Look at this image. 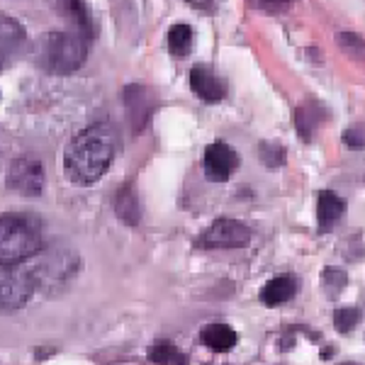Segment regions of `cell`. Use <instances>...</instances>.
<instances>
[{"instance_id":"obj_1","label":"cell","mask_w":365,"mask_h":365,"mask_svg":"<svg viewBox=\"0 0 365 365\" xmlns=\"http://www.w3.org/2000/svg\"><path fill=\"white\" fill-rule=\"evenodd\" d=\"M115 158V132L108 125H93L78 132L66 146L63 170L76 185H93L105 175Z\"/></svg>"},{"instance_id":"obj_2","label":"cell","mask_w":365,"mask_h":365,"mask_svg":"<svg viewBox=\"0 0 365 365\" xmlns=\"http://www.w3.org/2000/svg\"><path fill=\"white\" fill-rule=\"evenodd\" d=\"M42 251V225L29 215H3L0 220V263H20Z\"/></svg>"},{"instance_id":"obj_3","label":"cell","mask_w":365,"mask_h":365,"mask_svg":"<svg viewBox=\"0 0 365 365\" xmlns=\"http://www.w3.org/2000/svg\"><path fill=\"white\" fill-rule=\"evenodd\" d=\"M91 39L81 32H51L39 42V61L49 73L68 76L83 66Z\"/></svg>"},{"instance_id":"obj_4","label":"cell","mask_w":365,"mask_h":365,"mask_svg":"<svg viewBox=\"0 0 365 365\" xmlns=\"http://www.w3.org/2000/svg\"><path fill=\"white\" fill-rule=\"evenodd\" d=\"M0 285H3V309L15 312L25 307L29 297L37 290V282H34L32 270L27 268L25 261L10 263L3 266V275H0Z\"/></svg>"},{"instance_id":"obj_5","label":"cell","mask_w":365,"mask_h":365,"mask_svg":"<svg viewBox=\"0 0 365 365\" xmlns=\"http://www.w3.org/2000/svg\"><path fill=\"white\" fill-rule=\"evenodd\" d=\"M8 185L17 190L20 195L27 197H37L44 190V170L42 163L34 161V158H17L10 163V173H8Z\"/></svg>"},{"instance_id":"obj_6","label":"cell","mask_w":365,"mask_h":365,"mask_svg":"<svg viewBox=\"0 0 365 365\" xmlns=\"http://www.w3.org/2000/svg\"><path fill=\"white\" fill-rule=\"evenodd\" d=\"M251 241V232L237 220H217L207 229L202 244L210 249H241Z\"/></svg>"},{"instance_id":"obj_7","label":"cell","mask_w":365,"mask_h":365,"mask_svg":"<svg viewBox=\"0 0 365 365\" xmlns=\"http://www.w3.org/2000/svg\"><path fill=\"white\" fill-rule=\"evenodd\" d=\"M239 168V154L225 141H215L205 149V175L215 182H225Z\"/></svg>"},{"instance_id":"obj_8","label":"cell","mask_w":365,"mask_h":365,"mask_svg":"<svg viewBox=\"0 0 365 365\" xmlns=\"http://www.w3.org/2000/svg\"><path fill=\"white\" fill-rule=\"evenodd\" d=\"M190 88L205 103H220L227 96V88L217 78V73L207 66H195L190 71Z\"/></svg>"},{"instance_id":"obj_9","label":"cell","mask_w":365,"mask_h":365,"mask_svg":"<svg viewBox=\"0 0 365 365\" xmlns=\"http://www.w3.org/2000/svg\"><path fill=\"white\" fill-rule=\"evenodd\" d=\"M51 5H54V10L63 17V20L73 22V25H76V32L86 34L88 39L93 37L91 15H88L83 0H51Z\"/></svg>"},{"instance_id":"obj_10","label":"cell","mask_w":365,"mask_h":365,"mask_svg":"<svg viewBox=\"0 0 365 365\" xmlns=\"http://www.w3.org/2000/svg\"><path fill=\"white\" fill-rule=\"evenodd\" d=\"M200 341L212 351L225 353L237 346V331H234L229 324H207V327L200 331Z\"/></svg>"},{"instance_id":"obj_11","label":"cell","mask_w":365,"mask_h":365,"mask_svg":"<svg viewBox=\"0 0 365 365\" xmlns=\"http://www.w3.org/2000/svg\"><path fill=\"white\" fill-rule=\"evenodd\" d=\"M344 212H346V202L336 195V192H331V190L319 192V202H317V220H319L322 232L336 225Z\"/></svg>"},{"instance_id":"obj_12","label":"cell","mask_w":365,"mask_h":365,"mask_svg":"<svg viewBox=\"0 0 365 365\" xmlns=\"http://www.w3.org/2000/svg\"><path fill=\"white\" fill-rule=\"evenodd\" d=\"M295 292H297V282L292 278H273L263 285L261 302L268 304V307H278V304L295 297Z\"/></svg>"},{"instance_id":"obj_13","label":"cell","mask_w":365,"mask_h":365,"mask_svg":"<svg viewBox=\"0 0 365 365\" xmlns=\"http://www.w3.org/2000/svg\"><path fill=\"white\" fill-rule=\"evenodd\" d=\"M324 120H327V113H324V108L319 103H314V100L304 103L302 108L297 110V120H295L299 134H302V139L309 141L312 134L317 132V127H319Z\"/></svg>"},{"instance_id":"obj_14","label":"cell","mask_w":365,"mask_h":365,"mask_svg":"<svg viewBox=\"0 0 365 365\" xmlns=\"http://www.w3.org/2000/svg\"><path fill=\"white\" fill-rule=\"evenodd\" d=\"M25 44V29L13 17H3V63H8L10 56H15Z\"/></svg>"},{"instance_id":"obj_15","label":"cell","mask_w":365,"mask_h":365,"mask_svg":"<svg viewBox=\"0 0 365 365\" xmlns=\"http://www.w3.org/2000/svg\"><path fill=\"white\" fill-rule=\"evenodd\" d=\"M115 212L125 225H137L139 222V202H137V195L129 185L122 187L115 197Z\"/></svg>"},{"instance_id":"obj_16","label":"cell","mask_w":365,"mask_h":365,"mask_svg":"<svg viewBox=\"0 0 365 365\" xmlns=\"http://www.w3.org/2000/svg\"><path fill=\"white\" fill-rule=\"evenodd\" d=\"M192 29L187 25H173L168 29V51L173 56H187L192 51Z\"/></svg>"},{"instance_id":"obj_17","label":"cell","mask_w":365,"mask_h":365,"mask_svg":"<svg viewBox=\"0 0 365 365\" xmlns=\"http://www.w3.org/2000/svg\"><path fill=\"white\" fill-rule=\"evenodd\" d=\"M149 361H154V363H187V356L185 353H180L178 346L170 344V341H158V344L151 346Z\"/></svg>"},{"instance_id":"obj_18","label":"cell","mask_w":365,"mask_h":365,"mask_svg":"<svg viewBox=\"0 0 365 365\" xmlns=\"http://www.w3.org/2000/svg\"><path fill=\"white\" fill-rule=\"evenodd\" d=\"M358 322H361V312L353 309V307H344L334 314V327H336L341 334L353 331V329L358 327Z\"/></svg>"},{"instance_id":"obj_19","label":"cell","mask_w":365,"mask_h":365,"mask_svg":"<svg viewBox=\"0 0 365 365\" xmlns=\"http://www.w3.org/2000/svg\"><path fill=\"white\" fill-rule=\"evenodd\" d=\"M339 44L344 46L349 54L365 58V42L361 37H356V34H339Z\"/></svg>"},{"instance_id":"obj_20","label":"cell","mask_w":365,"mask_h":365,"mask_svg":"<svg viewBox=\"0 0 365 365\" xmlns=\"http://www.w3.org/2000/svg\"><path fill=\"white\" fill-rule=\"evenodd\" d=\"M282 156H285V151H282L280 146H275V144H263L261 146V161L268 163V166H280Z\"/></svg>"},{"instance_id":"obj_21","label":"cell","mask_w":365,"mask_h":365,"mask_svg":"<svg viewBox=\"0 0 365 365\" xmlns=\"http://www.w3.org/2000/svg\"><path fill=\"white\" fill-rule=\"evenodd\" d=\"M344 141L351 149H363L365 146V127H351L344 132Z\"/></svg>"},{"instance_id":"obj_22","label":"cell","mask_w":365,"mask_h":365,"mask_svg":"<svg viewBox=\"0 0 365 365\" xmlns=\"http://www.w3.org/2000/svg\"><path fill=\"white\" fill-rule=\"evenodd\" d=\"M187 3L195 5V8H200V10H207V8L215 5V0H187Z\"/></svg>"},{"instance_id":"obj_23","label":"cell","mask_w":365,"mask_h":365,"mask_svg":"<svg viewBox=\"0 0 365 365\" xmlns=\"http://www.w3.org/2000/svg\"><path fill=\"white\" fill-rule=\"evenodd\" d=\"M275 3H285V0H275Z\"/></svg>"}]
</instances>
